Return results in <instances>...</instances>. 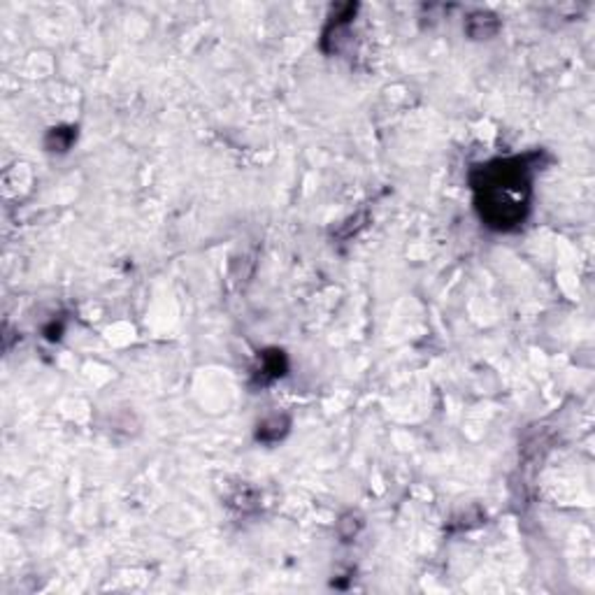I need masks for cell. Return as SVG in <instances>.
Listing matches in <instances>:
<instances>
[{
  "instance_id": "277c9868",
  "label": "cell",
  "mask_w": 595,
  "mask_h": 595,
  "mask_svg": "<svg viewBox=\"0 0 595 595\" xmlns=\"http://www.w3.org/2000/svg\"><path fill=\"white\" fill-rule=\"evenodd\" d=\"M77 138V131L72 128H54L47 138V147L49 151H68L72 140Z\"/></svg>"
},
{
  "instance_id": "3957f363",
  "label": "cell",
  "mask_w": 595,
  "mask_h": 595,
  "mask_svg": "<svg viewBox=\"0 0 595 595\" xmlns=\"http://www.w3.org/2000/svg\"><path fill=\"white\" fill-rule=\"evenodd\" d=\"M288 430V419L286 417H270L258 426V439L263 442H277L286 435Z\"/></svg>"
},
{
  "instance_id": "6da1fadb",
  "label": "cell",
  "mask_w": 595,
  "mask_h": 595,
  "mask_svg": "<svg viewBox=\"0 0 595 595\" xmlns=\"http://www.w3.org/2000/svg\"><path fill=\"white\" fill-rule=\"evenodd\" d=\"M530 156L500 158L472 173L477 207L491 228L509 230L528 214L530 200Z\"/></svg>"
},
{
  "instance_id": "7a4b0ae2",
  "label": "cell",
  "mask_w": 595,
  "mask_h": 595,
  "mask_svg": "<svg viewBox=\"0 0 595 595\" xmlns=\"http://www.w3.org/2000/svg\"><path fill=\"white\" fill-rule=\"evenodd\" d=\"M286 370V358L282 351H268L263 354V365H260V384H268L282 377Z\"/></svg>"
}]
</instances>
